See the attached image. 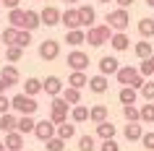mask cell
I'll return each mask as SVG.
<instances>
[{
  "label": "cell",
  "mask_w": 154,
  "mask_h": 151,
  "mask_svg": "<svg viewBox=\"0 0 154 151\" xmlns=\"http://www.w3.org/2000/svg\"><path fill=\"white\" fill-rule=\"evenodd\" d=\"M11 110H16L18 115H34V112L39 110V104H37L34 96H26L24 91H21V94H16L11 99Z\"/></svg>",
  "instance_id": "obj_2"
},
{
  "label": "cell",
  "mask_w": 154,
  "mask_h": 151,
  "mask_svg": "<svg viewBox=\"0 0 154 151\" xmlns=\"http://www.w3.org/2000/svg\"><path fill=\"white\" fill-rule=\"evenodd\" d=\"M86 120H89V107L73 104L71 107V122H86Z\"/></svg>",
  "instance_id": "obj_23"
},
{
  "label": "cell",
  "mask_w": 154,
  "mask_h": 151,
  "mask_svg": "<svg viewBox=\"0 0 154 151\" xmlns=\"http://www.w3.org/2000/svg\"><path fill=\"white\" fill-rule=\"evenodd\" d=\"M110 37H112V29H110L107 24L89 26V29H86V42H89L91 47H102V44H107Z\"/></svg>",
  "instance_id": "obj_1"
},
{
  "label": "cell",
  "mask_w": 154,
  "mask_h": 151,
  "mask_svg": "<svg viewBox=\"0 0 154 151\" xmlns=\"http://www.w3.org/2000/svg\"><path fill=\"white\" fill-rule=\"evenodd\" d=\"M0 5H5V8H18V5H21V0H0Z\"/></svg>",
  "instance_id": "obj_48"
},
{
  "label": "cell",
  "mask_w": 154,
  "mask_h": 151,
  "mask_svg": "<svg viewBox=\"0 0 154 151\" xmlns=\"http://www.w3.org/2000/svg\"><path fill=\"white\" fill-rule=\"evenodd\" d=\"M60 96H63L71 107H73V104H81V91H79V89H73V86H63Z\"/></svg>",
  "instance_id": "obj_24"
},
{
  "label": "cell",
  "mask_w": 154,
  "mask_h": 151,
  "mask_svg": "<svg viewBox=\"0 0 154 151\" xmlns=\"http://www.w3.org/2000/svg\"><path fill=\"white\" fill-rule=\"evenodd\" d=\"M146 5H149V8H154V0H146Z\"/></svg>",
  "instance_id": "obj_52"
},
{
  "label": "cell",
  "mask_w": 154,
  "mask_h": 151,
  "mask_svg": "<svg viewBox=\"0 0 154 151\" xmlns=\"http://www.w3.org/2000/svg\"><path fill=\"white\" fill-rule=\"evenodd\" d=\"M138 73L144 76V78H152L154 76V55L146 57V60H141V65H138Z\"/></svg>",
  "instance_id": "obj_36"
},
{
  "label": "cell",
  "mask_w": 154,
  "mask_h": 151,
  "mask_svg": "<svg viewBox=\"0 0 154 151\" xmlns=\"http://www.w3.org/2000/svg\"><path fill=\"white\" fill-rule=\"evenodd\" d=\"M65 42L71 44V47H79L86 42V32L84 29H71V32H65Z\"/></svg>",
  "instance_id": "obj_21"
},
{
  "label": "cell",
  "mask_w": 154,
  "mask_h": 151,
  "mask_svg": "<svg viewBox=\"0 0 154 151\" xmlns=\"http://www.w3.org/2000/svg\"><path fill=\"white\" fill-rule=\"evenodd\" d=\"M138 91H141V96H144L146 102H154V81H152V78H146L144 86L138 89Z\"/></svg>",
  "instance_id": "obj_40"
},
{
  "label": "cell",
  "mask_w": 154,
  "mask_h": 151,
  "mask_svg": "<svg viewBox=\"0 0 154 151\" xmlns=\"http://www.w3.org/2000/svg\"><path fill=\"white\" fill-rule=\"evenodd\" d=\"M138 141L144 143L146 151H154V133H141V138H138Z\"/></svg>",
  "instance_id": "obj_44"
},
{
  "label": "cell",
  "mask_w": 154,
  "mask_h": 151,
  "mask_svg": "<svg viewBox=\"0 0 154 151\" xmlns=\"http://www.w3.org/2000/svg\"><path fill=\"white\" fill-rule=\"evenodd\" d=\"M55 135H57V138H63V141L68 143L73 135H76V125H71V122L65 120V122H60V125H55Z\"/></svg>",
  "instance_id": "obj_20"
},
{
  "label": "cell",
  "mask_w": 154,
  "mask_h": 151,
  "mask_svg": "<svg viewBox=\"0 0 154 151\" xmlns=\"http://www.w3.org/2000/svg\"><path fill=\"white\" fill-rule=\"evenodd\" d=\"M60 24L65 26V32H71V29H81V18H79V11L76 8H68L60 13Z\"/></svg>",
  "instance_id": "obj_9"
},
{
  "label": "cell",
  "mask_w": 154,
  "mask_h": 151,
  "mask_svg": "<svg viewBox=\"0 0 154 151\" xmlns=\"http://www.w3.org/2000/svg\"><path fill=\"white\" fill-rule=\"evenodd\" d=\"M39 21H42V26H57L60 24V11L55 5H45L39 11Z\"/></svg>",
  "instance_id": "obj_8"
},
{
  "label": "cell",
  "mask_w": 154,
  "mask_h": 151,
  "mask_svg": "<svg viewBox=\"0 0 154 151\" xmlns=\"http://www.w3.org/2000/svg\"><path fill=\"white\" fill-rule=\"evenodd\" d=\"M141 133H144V128L138 125V122H128V125H125V130H123V135H125L128 141H138V138H141Z\"/></svg>",
  "instance_id": "obj_32"
},
{
  "label": "cell",
  "mask_w": 154,
  "mask_h": 151,
  "mask_svg": "<svg viewBox=\"0 0 154 151\" xmlns=\"http://www.w3.org/2000/svg\"><path fill=\"white\" fill-rule=\"evenodd\" d=\"M16 44L21 50H26L29 44H32V32H26V29H18V34H16Z\"/></svg>",
  "instance_id": "obj_38"
},
{
  "label": "cell",
  "mask_w": 154,
  "mask_h": 151,
  "mask_svg": "<svg viewBox=\"0 0 154 151\" xmlns=\"http://www.w3.org/2000/svg\"><path fill=\"white\" fill-rule=\"evenodd\" d=\"M42 91L47 96H60V91H63V81L57 78V76H47V78L42 81Z\"/></svg>",
  "instance_id": "obj_10"
},
{
  "label": "cell",
  "mask_w": 154,
  "mask_h": 151,
  "mask_svg": "<svg viewBox=\"0 0 154 151\" xmlns=\"http://www.w3.org/2000/svg\"><path fill=\"white\" fill-rule=\"evenodd\" d=\"M57 55H60V42L57 39H45L39 44V57L42 60H57Z\"/></svg>",
  "instance_id": "obj_4"
},
{
  "label": "cell",
  "mask_w": 154,
  "mask_h": 151,
  "mask_svg": "<svg viewBox=\"0 0 154 151\" xmlns=\"http://www.w3.org/2000/svg\"><path fill=\"white\" fill-rule=\"evenodd\" d=\"M21 57H24V50L18 47V44H8V47H5V60H8V63H18Z\"/></svg>",
  "instance_id": "obj_34"
},
{
  "label": "cell",
  "mask_w": 154,
  "mask_h": 151,
  "mask_svg": "<svg viewBox=\"0 0 154 151\" xmlns=\"http://www.w3.org/2000/svg\"><path fill=\"white\" fill-rule=\"evenodd\" d=\"M107 117H110V110H107L105 104H94V107H89V120L94 122V125L105 122Z\"/></svg>",
  "instance_id": "obj_17"
},
{
  "label": "cell",
  "mask_w": 154,
  "mask_h": 151,
  "mask_svg": "<svg viewBox=\"0 0 154 151\" xmlns=\"http://www.w3.org/2000/svg\"><path fill=\"white\" fill-rule=\"evenodd\" d=\"M45 143H47V146H45L47 151H63V149H65V141H63V138H57V135H52V138H47Z\"/></svg>",
  "instance_id": "obj_41"
},
{
  "label": "cell",
  "mask_w": 154,
  "mask_h": 151,
  "mask_svg": "<svg viewBox=\"0 0 154 151\" xmlns=\"http://www.w3.org/2000/svg\"><path fill=\"white\" fill-rule=\"evenodd\" d=\"M105 21H107V26H110L112 32H125V29L131 26V13L125 8H115V11L107 13Z\"/></svg>",
  "instance_id": "obj_3"
},
{
  "label": "cell",
  "mask_w": 154,
  "mask_h": 151,
  "mask_svg": "<svg viewBox=\"0 0 154 151\" xmlns=\"http://www.w3.org/2000/svg\"><path fill=\"white\" fill-rule=\"evenodd\" d=\"M8 26H13V29H24V8H11Z\"/></svg>",
  "instance_id": "obj_28"
},
{
  "label": "cell",
  "mask_w": 154,
  "mask_h": 151,
  "mask_svg": "<svg viewBox=\"0 0 154 151\" xmlns=\"http://www.w3.org/2000/svg\"><path fill=\"white\" fill-rule=\"evenodd\" d=\"M16 115H11V112H5V115H0V130L3 133H13L16 130Z\"/></svg>",
  "instance_id": "obj_30"
},
{
  "label": "cell",
  "mask_w": 154,
  "mask_h": 151,
  "mask_svg": "<svg viewBox=\"0 0 154 151\" xmlns=\"http://www.w3.org/2000/svg\"><path fill=\"white\" fill-rule=\"evenodd\" d=\"M42 91V81L39 78H26V83H24V94L26 96H37Z\"/></svg>",
  "instance_id": "obj_33"
},
{
  "label": "cell",
  "mask_w": 154,
  "mask_h": 151,
  "mask_svg": "<svg viewBox=\"0 0 154 151\" xmlns=\"http://www.w3.org/2000/svg\"><path fill=\"white\" fill-rule=\"evenodd\" d=\"M68 68H71V71H86V68H89V55L81 52V50L68 52Z\"/></svg>",
  "instance_id": "obj_5"
},
{
  "label": "cell",
  "mask_w": 154,
  "mask_h": 151,
  "mask_svg": "<svg viewBox=\"0 0 154 151\" xmlns=\"http://www.w3.org/2000/svg\"><path fill=\"white\" fill-rule=\"evenodd\" d=\"M115 133H118V128H115L110 120H105V122H99V125H97V135L102 138V141H107V138H115Z\"/></svg>",
  "instance_id": "obj_25"
},
{
  "label": "cell",
  "mask_w": 154,
  "mask_h": 151,
  "mask_svg": "<svg viewBox=\"0 0 154 151\" xmlns=\"http://www.w3.org/2000/svg\"><path fill=\"white\" fill-rule=\"evenodd\" d=\"M97 3H110V0H97Z\"/></svg>",
  "instance_id": "obj_54"
},
{
  "label": "cell",
  "mask_w": 154,
  "mask_h": 151,
  "mask_svg": "<svg viewBox=\"0 0 154 151\" xmlns=\"http://www.w3.org/2000/svg\"><path fill=\"white\" fill-rule=\"evenodd\" d=\"M68 107L71 104L65 102L63 96H52V102H50V110H55V112H68Z\"/></svg>",
  "instance_id": "obj_42"
},
{
  "label": "cell",
  "mask_w": 154,
  "mask_h": 151,
  "mask_svg": "<svg viewBox=\"0 0 154 151\" xmlns=\"http://www.w3.org/2000/svg\"><path fill=\"white\" fill-rule=\"evenodd\" d=\"M0 78L5 81L8 86H18V81H21V73H18L16 65H3V68H0Z\"/></svg>",
  "instance_id": "obj_14"
},
{
  "label": "cell",
  "mask_w": 154,
  "mask_h": 151,
  "mask_svg": "<svg viewBox=\"0 0 154 151\" xmlns=\"http://www.w3.org/2000/svg\"><path fill=\"white\" fill-rule=\"evenodd\" d=\"M42 21H39V11H24V29L26 32H34L39 29Z\"/></svg>",
  "instance_id": "obj_19"
},
{
  "label": "cell",
  "mask_w": 154,
  "mask_h": 151,
  "mask_svg": "<svg viewBox=\"0 0 154 151\" xmlns=\"http://www.w3.org/2000/svg\"><path fill=\"white\" fill-rule=\"evenodd\" d=\"M138 122H146V125H154V102L144 104L138 110Z\"/></svg>",
  "instance_id": "obj_29"
},
{
  "label": "cell",
  "mask_w": 154,
  "mask_h": 151,
  "mask_svg": "<svg viewBox=\"0 0 154 151\" xmlns=\"http://www.w3.org/2000/svg\"><path fill=\"white\" fill-rule=\"evenodd\" d=\"M86 83H89V76H86L84 71H73L71 76H68V86L79 89V91H81V89H86Z\"/></svg>",
  "instance_id": "obj_18"
},
{
  "label": "cell",
  "mask_w": 154,
  "mask_h": 151,
  "mask_svg": "<svg viewBox=\"0 0 154 151\" xmlns=\"http://www.w3.org/2000/svg\"><path fill=\"white\" fill-rule=\"evenodd\" d=\"M94 149H97L94 135H81V138H79V151H94Z\"/></svg>",
  "instance_id": "obj_39"
},
{
  "label": "cell",
  "mask_w": 154,
  "mask_h": 151,
  "mask_svg": "<svg viewBox=\"0 0 154 151\" xmlns=\"http://www.w3.org/2000/svg\"><path fill=\"white\" fill-rule=\"evenodd\" d=\"M123 117L128 122H138V107L136 104H123Z\"/></svg>",
  "instance_id": "obj_37"
},
{
  "label": "cell",
  "mask_w": 154,
  "mask_h": 151,
  "mask_svg": "<svg viewBox=\"0 0 154 151\" xmlns=\"http://www.w3.org/2000/svg\"><path fill=\"white\" fill-rule=\"evenodd\" d=\"M144 81H146V78H144V76H141V73H138V76H133V81H131L128 86H131V89H136V91H138V89L144 86Z\"/></svg>",
  "instance_id": "obj_47"
},
{
  "label": "cell",
  "mask_w": 154,
  "mask_h": 151,
  "mask_svg": "<svg viewBox=\"0 0 154 151\" xmlns=\"http://www.w3.org/2000/svg\"><path fill=\"white\" fill-rule=\"evenodd\" d=\"M138 34H141L144 39H154V21L152 18H141V21H138Z\"/></svg>",
  "instance_id": "obj_31"
},
{
  "label": "cell",
  "mask_w": 154,
  "mask_h": 151,
  "mask_svg": "<svg viewBox=\"0 0 154 151\" xmlns=\"http://www.w3.org/2000/svg\"><path fill=\"white\" fill-rule=\"evenodd\" d=\"M0 151H5V146H3V141H0Z\"/></svg>",
  "instance_id": "obj_53"
},
{
  "label": "cell",
  "mask_w": 154,
  "mask_h": 151,
  "mask_svg": "<svg viewBox=\"0 0 154 151\" xmlns=\"http://www.w3.org/2000/svg\"><path fill=\"white\" fill-rule=\"evenodd\" d=\"M152 21H154V16H152Z\"/></svg>",
  "instance_id": "obj_55"
},
{
  "label": "cell",
  "mask_w": 154,
  "mask_h": 151,
  "mask_svg": "<svg viewBox=\"0 0 154 151\" xmlns=\"http://www.w3.org/2000/svg\"><path fill=\"white\" fill-rule=\"evenodd\" d=\"M76 11H79V18H81V29H89V26H94V21H97V11H94V5H76Z\"/></svg>",
  "instance_id": "obj_7"
},
{
  "label": "cell",
  "mask_w": 154,
  "mask_h": 151,
  "mask_svg": "<svg viewBox=\"0 0 154 151\" xmlns=\"http://www.w3.org/2000/svg\"><path fill=\"white\" fill-rule=\"evenodd\" d=\"M99 151H120V146H118V141H115V138H107V141H102Z\"/></svg>",
  "instance_id": "obj_45"
},
{
  "label": "cell",
  "mask_w": 154,
  "mask_h": 151,
  "mask_svg": "<svg viewBox=\"0 0 154 151\" xmlns=\"http://www.w3.org/2000/svg\"><path fill=\"white\" fill-rule=\"evenodd\" d=\"M8 89H11V86H8V83H5V81H3V78H0V94H5Z\"/></svg>",
  "instance_id": "obj_50"
},
{
  "label": "cell",
  "mask_w": 154,
  "mask_h": 151,
  "mask_svg": "<svg viewBox=\"0 0 154 151\" xmlns=\"http://www.w3.org/2000/svg\"><path fill=\"white\" fill-rule=\"evenodd\" d=\"M133 52H136V57H138V60H146V57H152V55H154L152 42H149V39H144V42H136Z\"/></svg>",
  "instance_id": "obj_26"
},
{
  "label": "cell",
  "mask_w": 154,
  "mask_h": 151,
  "mask_svg": "<svg viewBox=\"0 0 154 151\" xmlns=\"http://www.w3.org/2000/svg\"><path fill=\"white\" fill-rule=\"evenodd\" d=\"M133 76H138V68H133V65H120L118 73H115L118 83H123V86H128L131 81H133Z\"/></svg>",
  "instance_id": "obj_16"
},
{
  "label": "cell",
  "mask_w": 154,
  "mask_h": 151,
  "mask_svg": "<svg viewBox=\"0 0 154 151\" xmlns=\"http://www.w3.org/2000/svg\"><path fill=\"white\" fill-rule=\"evenodd\" d=\"M89 91L91 94H105L107 89H110V81H107V76H102V73H97V76H91L89 78Z\"/></svg>",
  "instance_id": "obj_12"
},
{
  "label": "cell",
  "mask_w": 154,
  "mask_h": 151,
  "mask_svg": "<svg viewBox=\"0 0 154 151\" xmlns=\"http://www.w3.org/2000/svg\"><path fill=\"white\" fill-rule=\"evenodd\" d=\"M118 99H120V104H136L138 91H136V89H131V86H123L120 91H118Z\"/></svg>",
  "instance_id": "obj_27"
},
{
  "label": "cell",
  "mask_w": 154,
  "mask_h": 151,
  "mask_svg": "<svg viewBox=\"0 0 154 151\" xmlns=\"http://www.w3.org/2000/svg\"><path fill=\"white\" fill-rule=\"evenodd\" d=\"M16 34H18V29H13V26H5L3 32H0V42L8 47V44H16Z\"/></svg>",
  "instance_id": "obj_35"
},
{
  "label": "cell",
  "mask_w": 154,
  "mask_h": 151,
  "mask_svg": "<svg viewBox=\"0 0 154 151\" xmlns=\"http://www.w3.org/2000/svg\"><path fill=\"white\" fill-rule=\"evenodd\" d=\"M3 146H5V151H21V149H24V135L18 133V130H13V133H5V141H3Z\"/></svg>",
  "instance_id": "obj_15"
},
{
  "label": "cell",
  "mask_w": 154,
  "mask_h": 151,
  "mask_svg": "<svg viewBox=\"0 0 154 151\" xmlns=\"http://www.w3.org/2000/svg\"><path fill=\"white\" fill-rule=\"evenodd\" d=\"M34 122H37V120H34L32 115H21V117L16 120V130L21 135H26V133H32V130H34Z\"/></svg>",
  "instance_id": "obj_22"
},
{
  "label": "cell",
  "mask_w": 154,
  "mask_h": 151,
  "mask_svg": "<svg viewBox=\"0 0 154 151\" xmlns=\"http://www.w3.org/2000/svg\"><path fill=\"white\" fill-rule=\"evenodd\" d=\"M110 47L115 50V52H125V50H131V39L125 32H115L112 37H110Z\"/></svg>",
  "instance_id": "obj_13"
},
{
  "label": "cell",
  "mask_w": 154,
  "mask_h": 151,
  "mask_svg": "<svg viewBox=\"0 0 154 151\" xmlns=\"http://www.w3.org/2000/svg\"><path fill=\"white\" fill-rule=\"evenodd\" d=\"M118 68H120V60L112 57V55H105L102 60H99V73H102V76H115Z\"/></svg>",
  "instance_id": "obj_11"
},
{
  "label": "cell",
  "mask_w": 154,
  "mask_h": 151,
  "mask_svg": "<svg viewBox=\"0 0 154 151\" xmlns=\"http://www.w3.org/2000/svg\"><path fill=\"white\" fill-rule=\"evenodd\" d=\"M65 3H68V5H76V3H79V0H65Z\"/></svg>",
  "instance_id": "obj_51"
},
{
  "label": "cell",
  "mask_w": 154,
  "mask_h": 151,
  "mask_svg": "<svg viewBox=\"0 0 154 151\" xmlns=\"http://www.w3.org/2000/svg\"><path fill=\"white\" fill-rule=\"evenodd\" d=\"M115 3H118V8H125V11H128L131 5L136 3V0H115Z\"/></svg>",
  "instance_id": "obj_49"
},
{
  "label": "cell",
  "mask_w": 154,
  "mask_h": 151,
  "mask_svg": "<svg viewBox=\"0 0 154 151\" xmlns=\"http://www.w3.org/2000/svg\"><path fill=\"white\" fill-rule=\"evenodd\" d=\"M37 138H39L42 143L47 141V138H52L55 135V122H50V120H39V122H34V130H32Z\"/></svg>",
  "instance_id": "obj_6"
},
{
  "label": "cell",
  "mask_w": 154,
  "mask_h": 151,
  "mask_svg": "<svg viewBox=\"0 0 154 151\" xmlns=\"http://www.w3.org/2000/svg\"><path fill=\"white\" fill-rule=\"evenodd\" d=\"M5 112H11V99L5 94H0V115H5Z\"/></svg>",
  "instance_id": "obj_46"
},
{
  "label": "cell",
  "mask_w": 154,
  "mask_h": 151,
  "mask_svg": "<svg viewBox=\"0 0 154 151\" xmlns=\"http://www.w3.org/2000/svg\"><path fill=\"white\" fill-rule=\"evenodd\" d=\"M50 122H55V125H60V122H65L68 120V112H55V110H50Z\"/></svg>",
  "instance_id": "obj_43"
}]
</instances>
